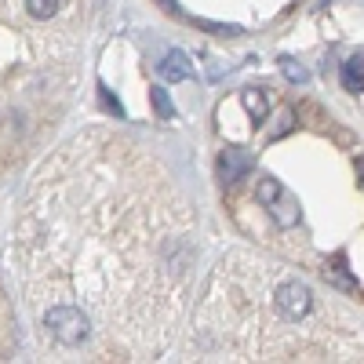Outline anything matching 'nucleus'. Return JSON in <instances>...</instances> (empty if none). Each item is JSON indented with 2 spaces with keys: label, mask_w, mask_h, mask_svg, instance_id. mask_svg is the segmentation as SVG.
Here are the masks:
<instances>
[{
  "label": "nucleus",
  "mask_w": 364,
  "mask_h": 364,
  "mask_svg": "<svg viewBox=\"0 0 364 364\" xmlns=\"http://www.w3.org/2000/svg\"><path fill=\"white\" fill-rule=\"evenodd\" d=\"M343 87L350 91V95H360L364 91V58H350V63H343Z\"/></svg>",
  "instance_id": "obj_8"
},
{
  "label": "nucleus",
  "mask_w": 364,
  "mask_h": 364,
  "mask_svg": "<svg viewBox=\"0 0 364 364\" xmlns=\"http://www.w3.org/2000/svg\"><path fill=\"white\" fill-rule=\"evenodd\" d=\"M197 223L175 182L117 135L44 164L18 219V277L41 346L66 360H154L186 314Z\"/></svg>",
  "instance_id": "obj_1"
},
{
  "label": "nucleus",
  "mask_w": 364,
  "mask_h": 364,
  "mask_svg": "<svg viewBox=\"0 0 364 364\" xmlns=\"http://www.w3.org/2000/svg\"><path fill=\"white\" fill-rule=\"evenodd\" d=\"M102 102H106V109H109L113 117H124V106H120V102H117V95H113V91H109V87H102Z\"/></svg>",
  "instance_id": "obj_11"
},
{
  "label": "nucleus",
  "mask_w": 364,
  "mask_h": 364,
  "mask_svg": "<svg viewBox=\"0 0 364 364\" xmlns=\"http://www.w3.org/2000/svg\"><path fill=\"white\" fill-rule=\"evenodd\" d=\"M197 343L223 360H364L353 314L321 299L295 269L230 252L211 273Z\"/></svg>",
  "instance_id": "obj_2"
},
{
  "label": "nucleus",
  "mask_w": 364,
  "mask_h": 364,
  "mask_svg": "<svg viewBox=\"0 0 364 364\" xmlns=\"http://www.w3.org/2000/svg\"><path fill=\"white\" fill-rule=\"evenodd\" d=\"M281 70H284V73H288V77H291L295 84H302V80H310V73L302 70V66L295 63V58H281Z\"/></svg>",
  "instance_id": "obj_10"
},
{
  "label": "nucleus",
  "mask_w": 364,
  "mask_h": 364,
  "mask_svg": "<svg viewBox=\"0 0 364 364\" xmlns=\"http://www.w3.org/2000/svg\"><path fill=\"white\" fill-rule=\"evenodd\" d=\"M255 168V157L245 154V149H223L219 154V178H223V186H233V182H240L248 171Z\"/></svg>",
  "instance_id": "obj_4"
},
{
  "label": "nucleus",
  "mask_w": 364,
  "mask_h": 364,
  "mask_svg": "<svg viewBox=\"0 0 364 364\" xmlns=\"http://www.w3.org/2000/svg\"><path fill=\"white\" fill-rule=\"evenodd\" d=\"M240 102H245V109H248V117L255 120V124H262L266 113H269V99H266V91L248 87V91H240Z\"/></svg>",
  "instance_id": "obj_6"
},
{
  "label": "nucleus",
  "mask_w": 364,
  "mask_h": 364,
  "mask_svg": "<svg viewBox=\"0 0 364 364\" xmlns=\"http://www.w3.org/2000/svg\"><path fill=\"white\" fill-rule=\"evenodd\" d=\"M353 171H357V182H360V190H364V154L353 161Z\"/></svg>",
  "instance_id": "obj_12"
},
{
  "label": "nucleus",
  "mask_w": 364,
  "mask_h": 364,
  "mask_svg": "<svg viewBox=\"0 0 364 364\" xmlns=\"http://www.w3.org/2000/svg\"><path fill=\"white\" fill-rule=\"evenodd\" d=\"M255 204H259L262 211H269L273 223L284 226V230L299 226V219H302V208H299L295 193L284 190V182H277L273 175H262V178L255 182Z\"/></svg>",
  "instance_id": "obj_3"
},
{
  "label": "nucleus",
  "mask_w": 364,
  "mask_h": 364,
  "mask_svg": "<svg viewBox=\"0 0 364 364\" xmlns=\"http://www.w3.org/2000/svg\"><path fill=\"white\" fill-rule=\"evenodd\" d=\"M22 8L33 22H51L58 11H63V0H22Z\"/></svg>",
  "instance_id": "obj_7"
},
{
  "label": "nucleus",
  "mask_w": 364,
  "mask_h": 364,
  "mask_svg": "<svg viewBox=\"0 0 364 364\" xmlns=\"http://www.w3.org/2000/svg\"><path fill=\"white\" fill-rule=\"evenodd\" d=\"M161 73H164V80L168 84H178V80H190L193 77V66H190V55L186 51H168L164 55V63H161Z\"/></svg>",
  "instance_id": "obj_5"
},
{
  "label": "nucleus",
  "mask_w": 364,
  "mask_h": 364,
  "mask_svg": "<svg viewBox=\"0 0 364 364\" xmlns=\"http://www.w3.org/2000/svg\"><path fill=\"white\" fill-rule=\"evenodd\" d=\"M149 102H154V109H157L161 120H175V106H171V99H168L164 87H154V91H149Z\"/></svg>",
  "instance_id": "obj_9"
}]
</instances>
